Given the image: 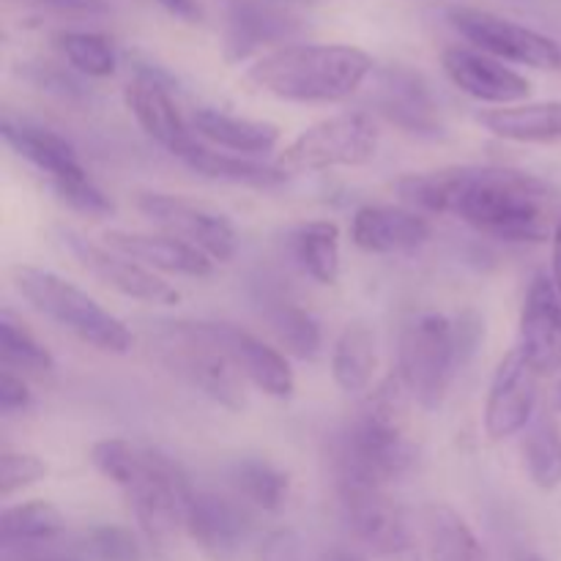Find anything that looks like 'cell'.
<instances>
[{
	"label": "cell",
	"mask_w": 561,
	"mask_h": 561,
	"mask_svg": "<svg viewBox=\"0 0 561 561\" xmlns=\"http://www.w3.org/2000/svg\"><path fill=\"white\" fill-rule=\"evenodd\" d=\"M416 211L453 214L502 241H548L561 219V197L548 181L510 168H444L398 181Z\"/></svg>",
	"instance_id": "obj_1"
},
{
	"label": "cell",
	"mask_w": 561,
	"mask_h": 561,
	"mask_svg": "<svg viewBox=\"0 0 561 561\" xmlns=\"http://www.w3.org/2000/svg\"><path fill=\"white\" fill-rule=\"evenodd\" d=\"M91 463L126 493L137 526L151 542H168L186 529L195 499L179 463L157 449L137 447L126 438H104L91 447Z\"/></svg>",
	"instance_id": "obj_2"
},
{
	"label": "cell",
	"mask_w": 561,
	"mask_h": 561,
	"mask_svg": "<svg viewBox=\"0 0 561 561\" xmlns=\"http://www.w3.org/2000/svg\"><path fill=\"white\" fill-rule=\"evenodd\" d=\"M411 394L400 376L383 378L337 449V482H370L389 488L414 463L409 436Z\"/></svg>",
	"instance_id": "obj_3"
},
{
	"label": "cell",
	"mask_w": 561,
	"mask_h": 561,
	"mask_svg": "<svg viewBox=\"0 0 561 561\" xmlns=\"http://www.w3.org/2000/svg\"><path fill=\"white\" fill-rule=\"evenodd\" d=\"M370 71V55L351 44H285L261 55L247 80L285 102L332 104L354 96Z\"/></svg>",
	"instance_id": "obj_4"
},
{
	"label": "cell",
	"mask_w": 561,
	"mask_h": 561,
	"mask_svg": "<svg viewBox=\"0 0 561 561\" xmlns=\"http://www.w3.org/2000/svg\"><path fill=\"white\" fill-rule=\"evenodd\" d=\"M148 340L157 359L192 389L230 411L247 409V378L208 323H153Z\"/></svg>",
	"instance_id": "obj_5"
},
{
	"label": "cell",
	"mask_w": 561,
	"mask_h": 561,
	"mask_svg": "<svg viewBox=\"0 0 561 561\" xmlns=\"http://www.w3.org/2000/svg\"><path fill=\"white\" fill-rule=\"evenodd\" d=\"M14 285L27 305L64 327L82 343L93 345L104 354H126L135 343L129 327L113 312L104 310L93 296L77 288L69 279L58 277V274L47 272V268L36 266H16L14 268Z\"/></svg>",
	"instance_id": "obj_6"
},
{
	"label": "cell",
	"mask_w": 561,
	"mask_h": 561,
	"mask_svg": "<svg viewBox=\"0 0 561 561\" xmlns=\"http://www.w3.org/2000/svg\"><path fill=\"white\" fill-rule=\"evenodd\" d=\"M463 327L442 312H422L405 323L400 334L398 376L409 389L411 400L425 411L442 409L447 389L466 351Z\"/></svg>",
	"instance_id": "obj_7"
},
{
	"label": "cell",
	"mask_w": 561,
	"mask_h": 561,
	"mask_svg": "<svg viewBox=\"0 0 561 561\" xmlns=\"http://www.w3.org/2000/svg\"><path fill=\"white\" fill-rule=\"evenodd\" d=\"M0 131H3V140L14 148V153L27 159L49 181L55 195L64 203H69L75 211L91 214V217H107V214H113V201L85 173V168L77 159L75 148L64 137L44 129V126H33L25 124V121L11 118H3Z\"/></svg>",
	"instance_id": "obj_8"
},
{
	"label": "cell",
	"mask_w": 561,
	"mask_h": 561,
	"mask_svg": "<svg viewBox=\"0 0 561 561\" xmlns=\"http://www.w3.org/2000/svg\"><path fill=\"white\" fill-rule=\"evenodd\" d=\"M378 151V126L373 115L348 110L301 131L279 153L277 168L290 173H321L332 168H359Z\"/></svg>",
	"instance_id": "obj_9"
},
{
	"label": "cell",
	"mask_w": 561,
	"mask_h": 561,
	"mask_svg": "<svg viewBox=\"0 0 561 561\" xmlns=\"http://www.w3.org/2000/svg\"><path fill=\"white\" fill-rule=\"evenodd\" d=\"M449 22L466 42H471V47L482 49L493 58L531 66V69H561V47L535 27H526L520 22L482 9H453Z\"/></svg>",
	"instance_id": "obj_10"
},
{
	"label": "cell",
	"mask_w": 561,
	"mask_h": 561,
	"mask_svg": "<svg viewBox=\"0 0 561 561\" xmlns=\"http://www.w3.org/2000/svg\"><path fill=\"white\" fill-rule=\"evenodd\" d=\"M340 513L356 542L381 559L411 551V531L389 488L370 482H337Z\"/></svg>",
	"instance_id": "obj_11"
},
{
	"label": "cell",
	"mask_w": 561,
	"mask_h": 561,
	"mask_svg": "<svg viewBox=\"0 0 561 561\" xmlns=\"http://www.w3.org/2000/svg\"><path fill=\"white\" fill-rule=\"evenodd\" d=\"M137 208L142 211V217L162 228V233L195 247L214 263H228L239 250L233 225L211 208L197 206L184 197L162 195V192H142L137 197Z\"/></svg>",
	"instance_id": "obj_12"
},
{
	"label": "cell",
	"mask_w": 561,
	"mask_h": 561,
	"mask_svg": "<svg viewBox=\"0 0 561 561\" xmlns=\"http://www.w3.org/2000/svg\"><path fill=\"white\" fill-rule=\"evenodd\" d=\"M537 383L540 376L531 370L518 348L499 362L485 403V433L491 442H504L531 425L537 409Z\"/></svg>",
	"instance_id": "obj_13"
},
{
	"label": "cell",
	"mask_w": 561,
	"mask_h": 561,
	"mask_svg": "<svg viewBox=\"0 0 561 561\" xmlns=\"http://www.w3.org/2000/svg\"><path fill=\"white\" fill-rule=\"evenodd\" d=\"M64 244L69 247L71 255L77 257V263L88 274H93L99 283L110 285V288L129 296V299L146 301V305H175L181 299L179 290L170 283H164L162 277H157L151 268L118 255L110 247L93 244V241L82 239V236L71 233V230L64 233Z\"/></svg>",
	"instance_id": "obj_14"
},
{
	"label": "cell",
	"mask_w": 561,
	"mask_h": 561,
	"mask_svg": "<svg viewBox=\"0 0 561 561\" xmlns=\"http://www.w3.org/2000/svg\"><path fill=\"white\" fill-rule=\"evenodd\" d=\"M252 520L239 502L219 493H195L186 513V535L208 561H239L250 542Z\"/></svg>",
	"instance_id": "obj_15"
},
{
	"label": "cell",
	"mask_w": 561,
	"mask_h": 561,
	"mask_svg": "<svg viewBox=\"0 0 561 561\" xmlns=\"http://www.w3.org/2000/svg\"><path fill=\"white\" fill-rule=\"evenodd\" d=\"M444 71L455 88L469 93L477 102L488 104H518L529 99L531 82L515 69H510L504 60L482 53L474 47H449L442 55Z\"/></svg>",
	"instance_id": "obj_16"
},
{
	"label": "cell",
	"mask_w": 561,
	"mask_h": 561,
	"mask_svg": "<svg viewBox=\"0 0 561 561\" xmlns=\"http://www.w3.org/2000/svg\"><path fill=\"white\" fill-rule=\"evenodd\" d=\"M518 351L540 378L561 370V299L546 274H537L526 290Z\"/></svg>",
	"instance_id": "obj_17"
},
{
	"label": "cell",
	"mask_w": 561,
	"mask_h": 561,
	"mask_svg": "<svg viewBox=\"0 0 561 561\" xmlns=\"http://www.w3.org/2000/svg\"><path fill=\"white\" fill-rule=\"evenodd\" d=\"M126 107L131 110L140 129L173 157L184 159L197 146L173 96L153 77H137L126 85Z\"/></svg>",
	"instance_id": "obj_18"
},
{
	"label": "cell",
	"mask_w": 561,
	"mask_h": 561,
	"mask_svg": "<svg viewBox=\"0 0 561 561\" xmlns=\"http://www.w3.org/2000/svg\"><path fill=\"white\" fill-rule=\"evenodd\" d=\"M433 228L422 211L400 206H365L354 214L351 239L359 250L376 255L411 252L431 239Z\"/></svg>",
	"instance_id": "obj_19"
},
{
	"label": "cell",
	"mask_w": 561,
	"mask_h": 561,
	"mask_svg": "<svg viewBox=\"0 0 561 561\" xmlns=\"http://www.w3.org/2000/svg\"><path fill=\"white\" fill-rule=\"evenodd\" d=\"M208 327H211L214 337L222 343V348L233 356L247 381L255 383L263 394L274 400H288L296 392L294 370L277 348L244 329L228 327V323H208Z\"/></svg>",
	"instance_id": "obj_20"
},
{
	"label": "cell",
	"mask_w": 561,
	"mask_h": 561,
	"mask_svg": "<svg viewBox=\"0 0 561 561\" xmlns=\"http://www.w3.org/2000/svg\"><path fill=\"white\" fill-rule=\"evenodd\" d=\"M104 247L118 255L140 263L146 268H159L168 274L184 277H208L214 272V261L195 247L173 239L168 233H126V230H107Z\"/></svg>",
	"instance_id": "obj_21"
},
{
	"label": "cell",
	"mask_w": 561,
	"mask_h": 561,
	"mask_svg": "<svg viewBox=\"0 0 561 561\" xmlns=\"http://www.w3.org/2000/svg\"><path fill=\"white\" fill-rule=\"evenodd\" d=\"M192 129L206 137L208 142L228 151L241 153H268L279 142V129L268 121L241 118V115L219 113V110L203 107L192 115Z\"/></svg>",
	"instance_id": "obj_22"
},
{
	"label": "cell",
	"mask_w": 561,
	"mask_h": 561,
	"mask_svg": "<svg viewBox=\"0 0 561 561\" xmlns=\"http://www.w3.org/2000/svg\"><path fill=\"white\" fill-rule=\"evenodd\" d=\"M482 129L513 142H557L561 140V102L496 107L477 115Z\"/></svg>",
	"instance_id": "obj_23"
},
{
	"label": "cell",
	"mask_w": 561,
	"mask_h": 561,
	"mask_svg": "<svg viewBox=\"0 0 561 561\" xmlns=\"http://www.w3.org/2000/svg\"><path fill=\"white\" fill-rule=\"evenodd\" d=\"M425 537L431 561H485V553H482V546L471 526L449 504H427Z\"/></svg>",
	"instance_id": "obj_24"
},
{
	"label": "cell",
	"mask_w": 561,
	"mask_h": 561,
	"mask_svg": "<svg viewBox=\"0 0 561 561\" xmlns=\"http://www.w3.org/2000/svg\"><path fill=\"white\" fill-rule=\"evenodd\" d=\"M381 113L387 115L392 124L403 126L405 131H416V135H436L442 131V118L436 113L431 93L420 80L409 77V80H392L383 82L381 88Z\"/></svg>",
	"instance_id": "obj_25"
},
{
	"label": "cell",
	"mask_w": 561,
	"mask_h": 561,
	"mask_svg": "<svg viewBox=\"0 0 561 561\" xmlns=\"http://www.w3.org/2000/svg\"><path fill=\"white\" fill-rule=\"evenodd\" d=\"M376 337L365 323H348L332 354V376L343 392H367L376 373Z\"/></svg>",
	"instance_id": "obj_26"
},
{
	"label": "cell",
	"mask_w": 561,
	"mask_h": 561,
	"mask_svg": "<svg viewBox=\"0 0 561 561\" xmlns=\"http://www.w3.org/2000/svg\"><path fill=\"white\" fill-rule=\"evenodd\" d=\"M66 520L49 502H25L3 510L0 515V542L5 548H36L58 542Z\"/></svg>",
	"instance_id": "obj_27"
},
{
	"label": "cell",
	"mask_w": 561,
	"mask_h": 561,
	"mask_svg": "<svg viewBox=\"0 0 561 561\" xmlns=\"http://www.w3.org/2000/svg\"><path fill=\"white\" fill-rule=\"evenodd\" d=\"M181 162L186 168H192L195 173L206 175V179L214 181H230V184H244V186H277L285 181L283 170L274 164V168H266V164L250 162V159H241L239 153H225V151H214V148L203 146L197 142L192 148V153H186Z\"/></svg>",
	"instance_id": "obj_28"
},
{
	"label": "cell",
	"mask_w": 561,
	"mask_h": 561,
	"mask_svg": "<svg viewBox=\"0 0 561 561\" xmlns=\"http://www.w3.org/2000/svg\"><path fill=\"white\" fill-rule=\"evenodd\" d=\"M524 460L531 482L542 491H557L561 485V427L553 414L531 420L524 438Z\"/></svg>",
	"instance_id": "obj_29"
},
{
	"label": "cell",
	"mask_w": 561,
	"mask_h": 561,
	"mask_svg": "<svg viewBox=\"0 0 561 561\" xmlns=\"http://www.w3.org/2000/svg\"><path fill=\"white\" fill-rule=\"evenodd\" d=\"M296 261L321 285L340 279V230L334 222H310L294 236Z\"/></svg>",
	"instance_id": "obj_30"
},
{
	"label": "cell",
	"mask_w": 561,
	"mask_h": 561,
	"mask_svg": "<svg viewBox=\"0 0 561 561\" xmlns=\"http://www.w3.org/2000/svg\"><path fill=\"white\" fill-rule=\"evenodd\" d=\"M230 482L239 491V496L247 499V504H255L266 513H277L290 491L288 474L261 458L239 460L230 469Z\"/></svg>",
	"instance_id": "obj_31"
},
{
	"label": "cell",
	"mask_w": 561,
	"mask_h": 561,
	"mask_svg": "<svg viewBox=\"0 0 561 561\" xmlns=\"http://www.w3.org/2000/svg\"><path fill=\"white\" fill-rule=\"evenodd\" d=\"M0 356L5 370H22L31 376H47L55 367L53 354L27 332L25 323L16 321L11 310L0 312Z\"/></svg>",
	"instance_id": "obj_32"
},
{
	"label": "cell",
	"mask_w": 561,
	"mask_h": 561,
	"mask_svg": "<svg viewBox=\"0 0 561 561\" xmlns=\"http://www.w3.org/2000/svg\"><path fill=\"white\" fill-rule=\"evenodd\" d=\"M60 53L77 71L88 77H110L115 71V49L102 33L64 31L55 36Z\"/></svg>",
	"instance_id": "obj_33"
},
{
	"label": "cell",
	"mask_w": 561,
	"mask_h": 561,
	"mask_svg": "<svg viewBox=\"0 0 561 561\" xmlns=\"http://www.w3.org/2000/svg\"><path fill=\"white\" fill-rule=\"evenodd\" d=\"M272 329L283 348L294 354L296 359H312L321 348V329L318 321L307 310L294 305H285L274 312Z\"/></svg>",
	"instance_id": "obj_34"
},
{
	"label": "cell",
	"mask_w": 561,
	"mask_h": 561,
	"mask_svg": "<svg viewBox=\"0 0 561 561\" xmlns=\"http://www.w3.org/2000/svg\"><path fill=\"white\" fill-rule=\"evenodd\" d=\"M75 546L91 561H142L140 542L124 526H93Z\"/></svg>",
	"instance_id": "obj_35"
},
{
	"label": "cell",
	"mask_w": 561,
	"mask_h": 561,
	"mask_svg": "<svg viewBox=\"0 0 561 561\" xmlns=\"http://www.w3.org/2000/svg\"><path fill=\"white\" fill-rule=\"evenodd\" d=\"M47 474L49 466L38 455L11 453V449H5L0 455V496H14L16 491H25V488L36 485Z\"/></svg>",
	"instance_id": "obj_36"
},
{
	"label": "cell",
	"mask_w": 561,
	"mask_h": 561,
	"mask_svg": "<svg viewBox=\"0 0 561 561\" xmlns=\"http://www.w3.org/2000/svg\"><path fill=\"white\" fill-rule=\"evenodd\" d=\"M257 561H305L299 535L290 529H279L274 531V535H268L261 548V559Z\"/></svg>",
	"instance_id": "obj_37"
},
{
	"label": "cell",
	"mask_w": 561,
	"mask_h": 561,
	"mask_svg": "<svg viewBox=\"0 0 561 561\" xmlns=\"http://www.w3.org/2000/svg\"><path fill=\"white\" fill-rule=\"evenodd\" d=\"M3 561H91L82 557L80 548H58L55 542L36 548H5Z\"/></svg>",
	"instance_id": "obj_38"
},
{
	"label": "cell",
	"mask_w": 561,
	"mask_h": 561,
	"mask_svg": "<svg viewBox=\"0 0 561 561\" xmlns=\"http://www.w3.org/2000/svg\"><path fill=\"white\" fill-rule=\"evenodd\" d=\"M27 405H31L27 383L3 367V373H0V411L3 414H14V411H25Z\"/></svg>",
	"instance_id": "obj_39"
},
{
	"label": "cell",
	"mask_w": 561,
	"mask_h": 561,
	"mask_svg": "<svg viewBox=\"0 0 561 561\" xmlns=\"http://www.w3.org/2000/svg\"><path fill=\"white\" fill-rule=\"evenodd\" d=\"M168 14L179 16L184 22H201L203 20V5L201 0H157Z\"/></svg>",
	"instance_id": "obj_40"
},
{
	"label": "cell",
	"mask_w": 561,
	"mask_h": 561,
	"mask_svg": "<svg viewBox=\"0 0 561 561\" xmlns=\"http://www.w3.org/2000/svg\"><path fill=\"white\" fill-rule=\"evenodd\" d=\"M42 3L55 5V9L60 11H80V14L104 11V0H42Z\"/></svg>",
	"instance_id": "obj_41"
},
{
	"label": "cell",
	"mask_w": 561,
	"mask_h": 561,
	"mask_svg": "<svg viewBox=\"0 0 561 561\" xmlns=\"http://www.w3.org/2000/svg\"><path fill=\"white\" fill-rule=\"evenodd\" d=\"M551 244H553V252H551V272H553V288H557V294H559V299H561V219H559V225H557V230H553V239H551Z\"/></svg>",
	"instance_id": "obj_42"
},
{
	"label": "cell",
	"mask_w": 561,
	"mask_h": 561,
	"mask_svg": "<svg viewBox=\"0 0 561 561\" xmlns=\"http://www.w3.org/2000/svg\"><path fill=\"white\" fill-rule=\"evenodd\" d=\"M321 561H365V559L354 551H345V548H334V551L323 553Z\"/></svg>",
	"instance_id": "obj_43"
},
{
	"label": "cell",
	"mask_w": 561,
	"mask_h": 561,
	"mask_svg": "<svg viewBox=\"0 0 561 561\" xmlns=\"http://www.w3.org/2000/svg\"><path fill=\"white\" fill-rule=\"evenodd\" d=\"M520 561H542L540 557H535V553H529V557H524Z\"/></svg>",
	"instance_id": "obj_44"
},
{
	"label": "cell",
	"mask_w": 561,
	"mask_h": 561,
	"mask_svg": "<svg viewBox=\"0 0 561 561\" xmlns=\"http://www.w3.org/2000/svg\"><path fill=\"white\" fill-rule=\"evenodd\" d=\"M557 405L561 409V383H559V389H557Z\"/></svg>",
	"instance_id": "obj_45"
}]
</instances>
